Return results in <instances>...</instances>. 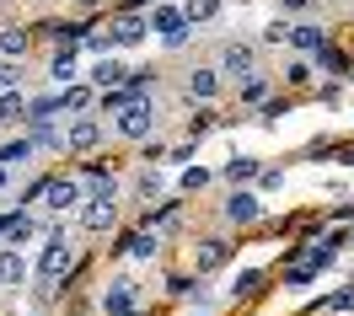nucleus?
<instances>
[{
  "label": "nucleus",
  "instance_id": "nucleus-27",
  "mask_svg": "<svg viewBox=\"0 0 354 316\" xmlns=\"http://www.w3.org/2000/svg\"><path fill=\"white\" fill-rule=\"evenodd\" d=\"M22 75H27L22 59H0V91H17V86H22Z\"/></svg>",
  "mask_w": 354,
  "mask_h": 316
},
{
  "label": "nucleus",
  "instance_id": "nucleus-24",
  "mask_svg": "<svg viewBox=\"0 0 354 316\" xmlns=\"http://www.w3.org/2000/svg\"><path fill=\"white\" fill-rule=\"evenodd\" d=\"M156 252H161V236H151V230H140V236H129V247H124V257H129V263H156Z\"/></svg>",
  "mask_w": 354,
  "mask_h": 316
},
{
  "label": "nucleus",
  "instance_id": "nucleus-1",
  "mask_svg": "<svg viewBox=\"0 0 354 316\" xmlns=\"http://www.w3.org/2000/svg\"><path fill=\"white\" fill-rule=\"evenodd\" d=\"M70 263H75V247H70V236L59 226H48V241L44 252H38V263H32V284H38V295H54L59 284H65Z\"/></svg>",
  "mask_w": 354,
  "mask_h": 316
},
{
  "label": "nucleus",
  "instance_id": "nucleus-16",
  "mask_svg": "<svg viewBox=\"0 0 354 316\" xmlns=\"http://www.w3.org/2000/svg\"><path fill=\"white\" fill-rule=\"evenodd\" d=\"M27 54H32V32L17 27V22H6L0 27V59H22L27 65Z\"/></svg>",
  "mask_w": 354,
  "mask_h": 316
},
{
  "label": "nucleus",
  "instance_id": "nucleus-28",
  "mask_svg": "<svg viewBox=\"0 0 354 316\" xmlns=\"http://www.w3.org/2000/svg\"><path fill=\"white\" fill-rule=\"evenodd\" d=\"M328 316H354V284H344V290L328 295Z\"/></svg>",
  "mask_w": 354,
  "mask_h": 316
},
{
  "label": "nucleus",
  "instance_id": "nucleus-5",
  "mask_svg": "<svg viewBox=\"0 0 354 316\" xmlns=\"http://www.w3.org/2000/svg\"><path fill=\"white\" fill-rule=\"evenodd\" d=\"M215 70H221L225 81H247V75H258V70H263V43H252V38H231V43H221Z\"/></svg>",
  "mask_w": 354,
  "mask_h": 316
},
{
  "label": "nucleus",
  "instance_id": "nucleus-26",
  "mask_svg": "<svg viewBox=\"0 0 354 316\" xmlns=\"http://www.w3.org/2000/svg\"><path fill=\"white\" fill-rule=\"evenodd\" d=\"M236 97H242L247 108H258V102H268V75L258 70V75H247V81H236Z\"/></svg>",
  "mask_w": 354,
  "mask_h": 316
},
{
  "label": "nucleus",
  "instance_id": "nucleus-23",
  "mask_svg": "<svg viewBox=\"0 0 354 316\" xmlns=\"http://www.w3.org/2000/svg\"><path fill=\"white\" fill-rule=\"evenodd\" d=\"M32 236H38V220H32V215H17V220L6 226V247L27 252V247H32Z\"/></svg>",
  "mask_w": 354,
  "mask_h": 316
},
{
  "label": "nucleus",
  "instance_id": "nucleus-17",
  "mask_svg": "<svg viewBox=\"0 0 354 316\" xmlns=\"http://www.w3.org/2000/svg\"><path fill=\"white\" fill-rule=\"evenodd\" d=\"M32 161H38L32 135H11L6 145H0V166H11V172H17V166H32Z\"/></svg>",
  "mask_w": 354,
  "mask_h": 316
},
{
  "label": "nucleus",
  "instance_id": "nucleus-35",
  "mask_svg": "<svg viewBox=\"0 0 354 316\" xmlns=\"http://www.w3.org/2000/svg\"><path fill=\"white\" fill-rule=\"evenodd\" d=\"M102 0H70V11H97Z\"/></svg>",
  "mask_w": 354,
  "mask_h": 316
},
{
  "label": "nucleus",
  "instance_id": "nucleus-38",
  "mask_svg": "<svg viewBox=\"0 0 354 316\" xmlns=\"http://www.w3.org/2000/svg\"><path fill=\"white\" fill-rule=\"evenodd\" d=\"M338 6H344V0H338Z\"/></svg>",
  "mask_w": 354,
  "mask_h": 316
},
{
  "label": "nucleus",
  "instance_id": "nucleus-30",
  "mask_svg": "<svg viewBox=\"0 0 354 316\" xmlns=\"http://www.w3.org/2000/svg\"><path fill=\"white\" fill-rule=\"evenodd\" d=\"M311 59H317V65L328 70V75H344V70H349V65H344V54H338V48H333V43H322V48H317V54H311Z\"/></svg>",
  "mask_w": 354,
  "mask_h": 316
},
{
  "label": "nucleus",
  "instance_id": "nucleus-9",
  "mask_svg": "<svg viewBox=\"0 0 354 316\" xmlns=\"http://www.w3.org/2000/svg\"><path fill=\"white\" fill-rule=\"evenodd\" d=\"M81 81H86L91 91H113V86H129V81H134V70L124 65L118 54H97V59L86 65V75H81Z\"/></svg>",
  "mask_w": 354,
  "mask_h": 316
},
{
  "label": "nucleus",
  "instance_id": "nucleus-18",
  "mask_svg": "<svg viewBox=\"0 0 354 316\" xmlns=\"http://www.w3.org/2000/svg\"><path fill=\"white\" fill-rule=\"evenodd\" d=\"M86 70H81V59L75 54H65V48H54V59H48V86H75Z\"/></svg>",
  "mask_w": 354,
  "mask_h": 316
},
{
  "label": "nucleus",
  "instance_id": "nucleus-13",
  "mask_svg": "<svg viewBox=\"0 0 354 316\" xmlns=\"http://www.w3.org/2000/svg\"><path fill=\"white\" fill-rule=\"evenodd\" d=\"M285 43L295 48V54H317V48L328 43V27L311 22V17H295V22L285 27Z\"/></svg>",
  "mask_w": 354,
  "mask_h": 316
},
{
  "label": "nucleus",
  "instance_id": "nucleus-4",
  "mask_svg": "<svg viewBox=\"0 0 354 316\" xmlns=\"http://www.w3.org/2000/svg\"><path fill=\"white\" fill-rule=\"evenodd\" d=\"M145 22H151V38L167 48V54L188 48V38H194V27H188V17H183V6H177V0H161L156 11H145Z\"/></svg>",
  "mask_w": 354,
  "mask_h": 316
},
{
  "label": "nucleus",
  "instance_id": "nucleus-3",
  "mask_svg": "<svg viewBox=\"0 0 354 316\" xmlns=\"http://www.w3.org/2000/svg\"><path fill=\"white\" fill-rule=\"evenodd\" d=\"M156 124H161V108H156V97L145 91V97H134L124 113H113V135L129 139V145H145L156 135Z\"/></svg>",
  "mask_w": 354,
  "mask_h": 316
},
{
  "label": "nucleus",
  "instance_id": "nucleus-8",
  "mask_svg": "<svg viewBox=\"0 0 354 316\" xmlns=\"http://www.w3.org/2000/svg\"><path fill=\"white\" fill-rule=\"evenodd\" d=\"M81 204H86V182H81V177H54V182H44V209L54 215V220L75 215Z\"/></svg>",
  "mask_w": 354,
  "mask_h": 316
},
{
  "label": "nucleus",
  "instance_id": "nucleus-21",
  "mask_svg": "<svg viewBox=\"0 0 354 316\" xmlns=\"http://www.w3.org/2000/svg\"><path fill=\"white\" fill-rule=\"evenodd\" d=\"M225 0H183V17H188V27H204V22H221Z\"/></svg>",
  "mask_w": 354,
  "mask_h": 316
},
{
  "label": "nucleus",
  "instance_id": "nucleus-31",
  "mask_svg": "<svg viewBox=\"0 0 354 316\" xmlns=\"http://www.w3.org/2000/svg\"><path fill=\"white\" fill-rule=\"evenodd\" d=\"M285 81H290V86H311V59H306V54H295V59L285 65Z\"/></svg>",
  "mask_w": 354,
  "mask_h": 316
},
{
  "label": "nucleus",
  "instance_id": "nucleus-15",
  "mask_svg": "<svg viewBox=\"0 0 354 316\" xmlns=\"http://www.w3.org/2000/svg\"><path fill=\"white\" fill-rule=\"evenodd\" d=\"M221 177L231 182V188H252V182L263 177V161H258V156H231L221 166Z\"/></svg>",
  "mask_w": 354,
  "mask_h": 316
},
{
  "label": "nucleus",
  "instance_id": "nucleus-19",
  "mask_svg": "<svg viewBox=\"0 0 354 316\" xmlns=\"http://www.w3.org/2000/svg\"><path fill=\"white\" fill-rule=\"evenodd\" d=\"M27 124V91H0V129H22Z\"/></svg>",
  "mask_w": 354,
  "mask_h": 316
},
{
  "label": "nucleus",
  "instance_id": "nucleus-34",
  "mask_svg": "<svg viewBox=\"0 0 354 316\" xmlns=\"http://www.w3.org/2000/svg\"><path fill=\"white\" fill-rule=\"evenodd\" d=\"M285 27H290V22H268V27H263V43H285Z\"/></svg>",
  "mask_w": 354,
  "mask_h": 316
},
{
  "label": "nucleus",
  "instance_id": "nucleus-32",
  "mask_svg": "<svg viewBox=\"0 0 354 316\" xmlns=\"http://www.w3.org/2000/svg\"><path fill=\"white\" fill-rule=\"evenodd\" d=\"M258 279H263L258 268H236V273H231V290H225V295H247V290H258Z\"/></svg>",
  "mask_w": 354,
  "mask_h": 316
},
{
  "label": "nucleus",
  "instance_id": "nucleus-20",
  "mask_svg": "<svg viewBox=\"0 0 354 316\" xmlns=\"http://www.w3.org/2000/svg\"><path fill=\"white\" fill-rule=\"evenodd\" d=\"M134 97H145L140 86H113V91H97V118H113V113H124Z\"/></svg>",
  "mask_w": 354,
  "mask_h": 316
},
{
  "label": "nucleus",
  "instance_id": "nucleus-11",
  "mask_svg": "<svg viewBox=\"0 0 354 316\" xmlns=\"http://www.w3.org/2000/svg\"><path fill=\"white\" fill-rule=\"evenodd\" d=\"M134 306H140V295H134L129 279H108L102 295H97V311L102 316H134Z\"/></svg>",
  "mask_w": 354,
  "mask_h": 316
},
{
  "label": "nucleus",
  "instance_id": "nucleus-10",
  "mask_svg": "<svg viewBox=\"0 0 354 316\" xmlns=\"http://www.w3.org/2000/svg\"><path fill=\"white\" fill-rule=\"evenodd\" d=\"M221 215H225V226H258V220H263V193H252V188H231Z\"/></svg>",
  "mask_w": 354,
  "mask_h": 316
},
{
  "label": "nucleus",
  "instance_id": "nucleus-25",
  "mask_svg": "<svg viewBox=\"0 0 354 316\" xmlns=\"http://www.w3.org/2000/svg\"><path fill=\"white\" fill-rule=\"evenodd\" d=\"M129 188H134V199H156V193L167 188V177H161V166H140Z\"/></svg>",
  "mask_w": 354,
  "mask_h": 316
},
{
  "label": "nucleus",
  "instance_id": "nucleus-2",
  "mask_svg": "<svg viewBox=\"0 0 354 316\" xmlns=\"http://www.w3.org/2000/svg\"><path fill=\"white\" fill-rule=\"evenodd\" d=\"M118 199H124V188L118 182H91L86 188V204L75 209V226L86 230V236H102V230H113L118 226Z\"/></svg>",
  "mask_w": 354,
  "mask_h": 316
},
{
  "label": "nucleus",
  "instance_id": "nucleus-6",
  "mask_svg": "<svg viewBox=\"0 0 354 316\" xmlns=\"http://www.w3.org/2000/svg\"><path fill=\"white\" fill-rule=\"evenodd\" d=\"M151 38V22H145V11H118L108 22V32H102V43H108V54H129V48H140Z\"/></svg>",
  "mask_w": 354,
  "mask_h": 316
},
{
  "label": "nucleus",
  "instance_id": "nucleus-33",
  "mask_svg": "<svg viewBox=\"0 0 354 316\" xmlns=\"http://www.w3.org/2000/svg\"><path fill=\"white\" fill-rule=\"evenodd\" d=\"M311 6H317V0H279L285 17H311Z\"/></svg>",
  "mask_w": 354,
  "mask_h": 316
},
{
  "label": "nucleus",
  "instance_id": "nucleus-12",
  "mask_svg": "<svg viewBox=\"0 0 354 316\" xmlns=\"http://www.w3.org/2000/svg\"><path fill=\"white\" fill-rule=\"evenodd\" d=\"M183 91H188L194 102H215V97L225 91V75L215 65H194L188 75H183Z\"/></svg>",
  "mask_w": 354,
  "mask_h": 316
},
{
  "label": "nucleus",
  "instance_id": "nucleus-37",
  "mask_svg": "<svg viewBox=\"0 0 354 316\" xmlns=\"http://www.w3.org/2000/svg\"><path fill=\"white\" fill-rule=\"evenodd\" d=\"M32 316H44V311H32Z\"/></svg>",
  "mask_w": 354,
  "mask_h": 316
},
{
  "label": "nucleus",
  "instance_id": "nucleus-36",
  "mask_svg": "<svg viewBox=\"0 0 354 316\" xmlns=\"http://www.w3.org/2000/svg\"><path fill=\"white\" fill-rule=\"evenodd\" d=\"M6 188H11V166H0V193H6Z\"/></svg>",
  "mask_w": 354,
  "mask_h": 316
},
{
  "label": "nucleus",
  "instance_id": "nucleus-7",
  "mask_svg": "<svg viewBox=\"0 0 354 316\" xmlns=\"http://www.w3.org/2000/svg\"><path fill=\"white\" fill-rule=\"evenodd\" d=\"M102 139H108V124L97 113H75L65 124V156H91V150H102Z\"/></svg>",
  "mask_w": 354,
  "mask_h": 316
},
{
  "label": "nucleus",
  "instance_id": "nucleus-22",
  "mask_svg": "<svg viewBox=\"0 0 354 316\" xmlns=\"http://www.w3.org/2000/svg\"><path fill=\"white\" fill-rule=\"evenodd\" d=\"M225 263H231V247H225V241H204V247L194 252V268L199 273H215V268H225Z\"/></svg>",
  "mask_w": 354,
  "mask_h": 316
},
{
  "label": "nucleus",
  "instance_id": "nucleus-14",
  "mask_svg": "<svg viewBox=\"0 0 354 316\" xmlns=\"http://www.w3.org/2000/svg\"><path fill=\"white\" fill-rule=\"evenodd\" d=\"M27 252H17V247H0V290H22L27 284Z\"/></svg>",
  "mask_w": 354,
  "mask_h": 316
},
{
  "label": "nucleus",
  "instance_id": "nucleus-29",
  "mask_svg": "<svg viewBox=\"0 0 354 316\" xmlns=\"http://www.w3.org/2000/svg\"><path fill=\"white\" fill-rule=\"evenodd\" d=\"M177 188H183V193H204V188H209V172H204V166H183Z\"/></svg>",
  "mask_w": 354,
  "mask_h": 316
}]
</instances>
